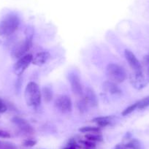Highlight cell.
I'll return each mask as SVG.
<instances>
[{"label":"cell","mask_w":149,"mask_h":149,"mask_svg":"<svg viewBox=\"0 0 149 149\" xmlns=\"http://www.w3.org/2000/svg\"><path fill=\"white\" fill-rule=\"evenodd\" d=\"M26 103L29 107L36 108L39 107L42 100V93L39 86L34 82H30L27 84L24 92Z\"/></svg>","instance_id":"cell-1"},{"label":"cell","mask_w":149,"mask_h":149,"mask_svg":"<svg viewBox=\"0 0 149 149\" xmlns=\"http://www.w3.org/2000/svg\"><path fill=\"white\" fill-rule=\"evenodd\" d=\"M20 24V19L15 14L7 15L0 21V36L8 37L13 34Z\"/></svg>","instance_id":"cell-2"},{"label":"cell","mask_w":149,"mask_h":149,"mask_svg":"<svg viewBox=\"0 0 149 149\" xmlns=\"http://www.w3.org/2000/svg\"><path fill=\"white\" fill-rule=\"evenodd\" d=\"M106 74L109 81L116 84H121L127 78V73L122 67L115 63L107 64Z\"/></svg>","instance_id":"cell-3"},{"label":"cell","mask_w":149,"mask_h":149,"mask_svg":"<svg viewBox=\"0 0 149 149\" xmlns=\"http://www.w3.org/2000/svg\"><path fill=\"white\" fill-rule=\"evenodd\" d=\"M32 45V40L26 39L18 42L11 51V56L14 59H19L26 55L27 51H29Z\"/></svg>","instance_id":"cell-4"},{"label":"cell","mask_w":149,"mask_h":149,"mask_svg":"<svg viewBox=\"0 0 149 149\" xmlns=\"http://www.w3.org/2000/svg\"><path fill=\"white\" fill-rule=\"evenodd\" d=\"M130 81L133 88L141 90L147 86L148 81L143 72H132L130 75Z\"/></svg>","instance_id":"cell-5"},{"label":"cell","mask_w":149,"mask_h":149,"mask_svg":"<svg viewBox=\"0 0 149 149\" xmlns=\"http://www.w3.org/2000/svg\"><path fill=\"white\" fill-rule=\"evenodd\" d=\"M55 106L63 113H69L72 110L71 99L66 95H59L55 100Z\"/></svg>","instance_id":"cell-6"},{"label":"cell","mask_w":149,"mask_h":149,"mask_svg":"<svg viewBox=\"0 0 149 149\" xmlns=\"http://www.w3.org/2000/svg\"><path fill=\"white\" fill-rule=\"evenodd\" d=\"M33 56L31 54H26L23 57L18 59L13 66V72L16 75H21L26 70L32 61Z\"/></svg>","instance_id":"cell-7"},{"label":"cell","mask_w":149,"mask_h":149,"mask_svg":"<svg viewBox=\"0 0 149 149\" xmlns=\"http://www.w3.org/2000/svg\"><path fill=\"white\" fill-rule=\"evenodd\" d=\"M68 80L70 84V86H71V88L73 94L78 97H82L83 88L79 76L76 73L71 72L69 74Z\"/></svg>","instance_id":"cell-8"},{"label":"cell","mask_w":149,"mask_h":149,"mask_svg":"<svg viewBox=\"0 0 149 149\" xmlns=\"http://www.w3.org/2000/svg\"><path fill=\"white\" fill-rule=\"evenodd\" d=\"M124 56L133 72H143V66L141 63L131 51L126 49L124 51Z\"/></svg>","instance_id":"cell-9"},{"label":"cell","mask_w":149,"mask_h":149,"mask_svg":"<svg viewBox=\"0 0 149 149\" xmlns=\"http://www.w3.org/2000/svg\"><path fill=\"white\" fill-rule=\"evenodd\" d=\"M11 121L19 129L20 131L25 133V134H32L34 132V129H33V127L24 118L15 116L13 117L11 119Z\"/></svg>","instance_id":"cell-10"},{"label":"cell","mask_w":149,"mask_h":149,"mask_svg":"<svg viewBox=\"0 0 149 149\" xmlns=\"http://www.w3.org/2000/svg\"><path fill=\"white\" fill-rule=\"evenodd\" d=\"M85 99L86 102L87 104L92 107H96L98 105V98L97 97V94H95L94 90L91 88H86L85 92Z\"/></svg>","instance_id":"cell-11"},{"label":"cell","mask_w":149,"mask_h":149,"mask_svg":"<svg viewBox=\"0 0 149 149\" xmlns=\"http://www.w3.org/2000/svg\"><path fill=\"white\" fill-rule=\"evenodd\" d=\"M50 57H51V54L49 53L47 51H42L33 56L31 63L36 66H42L48 61Z\"/></svg>","instance_id":"cell-12"},{"label":"cell","mask_w":149,"mask_h":149,"mask_svg":"<svg viewBox=\"0 0 149 149\" xmlns=\"http://www.w3.org/2000/svg\"><path fill=\"white\" fill-rule=\"evenodd\" d=\"M103 90L105 92L113 95H119L121 93V89L118 86L117 84L110 81H107L103 83Z\"/></svg>","instance_id":"cell-13"},{"label":"cell","mask_w":149,"mask_h":149,"mask_svg":"<svg viewBox=\"0 0 149 149\" xmlns=\"http://www.w3.org/2000/svg\"><path fill=\"white\" fill-rule=\"evenodd\" d=\"M112 116H102V117H97V118H94L92 120L93 122L96 123L99 127H104L110 125L112 121Z\"/></svg>","instance_id":"cell-14"},{"label":"cell","mask_w":149,"mask_h":149,"mask_svg":"<svg viewBox=\"0 0 149 149\" xmlns=\"http://www.w3.org/2000/svg\"><path fill=\"white\" fill-rule=\"evenodd\" d=\"M42 96L43 97L44 100H45V102L48 103L52 100L53 99V92L52 90L50 87L48 86H45L43 87L42 91Z\"/></svg>","instance_id":"cell-15"},{"label":"cell","mask_w":149,"mask_h":149,"mask_svg":"<svg viewBox=\"0 0 149 149\" xmlns=\"http://www.w3.org/2000/svg\"><path fill=\"white\" fill-rule=\"evenodd\" d=\"M85 138L90 141L94 142V143L96 142L100 143V142L103 141V137L102 136V134H99V133H88L85 135Z\"/></svg>","instance_id":"cell-16"},{"label":"cell","mask_w":149,"mask_h":149,"mask_svg":"<svg viewBox=\"0 0 149 149\" xmlns=\"http://www.w3.org/2000/svg\"><path fill=\"white\" fill-rule=\"evenodd\" d=\"M79 131L82 133H100L101 132L100 127H83L79 129Z\"/></svg>","instance_id":"cell-17"},{"label":"cell","mask_w":149,"mask_h":149,"mask_svg":"<svg viewBox=\"0 0 149 149\" xmlns=\"http://www.w3.org/2000/svg\"><path fill=\"white\" fill-rule=\"evenodd\" d=\"M125 146L127 149H140L141 148L140 142L136 139H132L128 143H125Z\"/></svg>","instance_id":"cell-18"},{"label":"cell","mask_w":149,"mask_h":149,"mask_svg":"<svg viewBox=\"0 0 149 149\" xmlns=\"http://www.w3.org/2000/svg\"><path fill=\"white\" fill-rule=\"evenodd\" d=\"M137 103H138L137 108L140 109V110H143V109L149 107V96L142 99L141 100L137 102Z\"/></svg>","instance_id":"cell-19"},{"label":"cell","mask_w":149,"mask_h":149,"mask_svg":"<svg viewBox=\"0 0 149 149\" xmlns=\"http://www.w3.org/2000/svg\"><path fill=\"white\" fill-rule=\"evenodd\" d=\"M137 105H138V103H137V102L134 103V104L129 106L128 107H127V108H126L125 110H124V111L122 112V113H121L122 114V116H128L129 114L132 113L133 111H134V110L137 108Z\"/></svg>","instance_id":"cell-20"},{"label":"cell","mask_w":149,"mask_h":149,"mask_svg":"<svg viewBox=\"0 0 149 149\" xmlns=\"http://www.w3.org/2000/svg\"><path fill=\"white\" fill-rule=\"evenodd\" d=\"M143 63L146 71V78H147L148 83H149V54L143 57Z\"/></svg>","instance_id":"cell-21"},{"label":"cell","mask_w":149,"mask_h":149,"mask_svg":"<svg viewBox=\"0 0 149 149\" xmlns=\"http://www.w3.org/2000/svg\"><path fill=\"white\" fill-rule=\"evenodd\" d=\"M80 143H81L83 146H85V148H94L96 147V143H94V142H92V141H90V140H86V139H85V140H81Z\"/></svg>","instance_id":"cell-22"},{"label":"cell","mask_w":149,"mask_h":149,"mask_svg":"<svg viewBox=\"0 0 149 149\" xmlns=\"http://www.w3.org/2000/svg\"><path fill=\"white\" fill-rule=\"evenodd\" d=\"M88 105L86 103V102L85 99H82L81 100H80L79 102H78V109H79V110L81 112H84L86 110V106Z\"/></svg>","instance_id":"cell-23"},{"label":"cell","mask_w":149,"mask_h":149,"mask_svg":"<svg viewBox=\"0 0 149 149\" xmlns=\"http://www.w3.org/2000/svg\"><path fill=\"white\" fill-rule=\"evenodd\" d=\"M0 149H17V147L12 143H0Z\"/></svg>","instance_id":"cell-24"},{"label":"cell","mask_w":149,"mask_h":149,"mask_svg":"<svg viewBox=\"0 0 149 149\" xmlns=\"http://www.w3.org/2000/svg\"><path fill=\"white\" fill-rule=\"evenodd\" d=\"M25 35L26 39L32 40L34 35V30L31 27H27L25 30Z\"/></svg>","instance_id":"cell-25"},{"label":"cell","mask_w":149,"mask_h":149,"mask_svg":"<svg viewBox=\"0 0 149 149\" xmlns=\"http://www.w3.org/2000/svg\"><path fill=\"white\" fill-rule=\"evenodd\" d=\"M37 144V141L34 140H31V139H27L23 142V146L25 147H33Z\"/></svg>","instance_id":"cell-26"},{"label":"cell","mask_w":149,"mask_h":149,"mask_svg":"<svg viewBox=\"0 0 149 149\" xmlns=\"http://www.w3.org/2000/svg\"><path fill=\"white\" fill-rule=\"evenodd\" d=\"M8 110V107H7L6 104L4 102L3 100L0 98V113H4Z\"/></svg>","instance_id":"cell-27"},{"label":"cell","mask_w":149,"mask_h":149,"mask_svg":"<svg viewBox=\"0 0 149 149\" xmlns=\"http://www.w3.org/2000/svg\"><path fill=\"white\" fill-rule=\"evenodd\" d=\"M0 137L1 138H10V134L8 132L0 130Z\"/></svg>","instance_id":"cell-28"},{"label":"cell","mask_w":149,"mask_h":149,"mask_svg":"<svg viewBox=\"0 0 149 149\" xmlns=\"http://www.w3.org/2000/svg\"><path fill=\"white\" fill-rule=\"evenodd\" d=\"M113 149H127L125 146V143H119V144L116 145Z\"/></svg>","instance_id":"cell-29"},{"label":"cell","mask_w":149,"mask_h":149,"mask_svg":"<svg viewBox=\"0 0 149 149\" xmlns=\"http://www.w3.org/2000/svg\"><path fill=\"white\" fill-rule=\"evenodd\" d=\"M63 149H77V147L75 146H67V147H65Z\"/></svg>","instance_id":"cell-30"},{"label":"cell","mask_w":149,"mask_h":149,"mask_svg":"<svg viewBox=\"0 0 149 149\" xmlns=\"http://www.w3.org/2000/svg\"><path fill=\"white\" fill-rule=\"evenodd\" d=\"M85 149H94V148H86Z\"/></svg>","instance_id":"cell-31"}]
</instances>
